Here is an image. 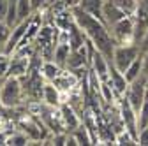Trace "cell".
Listing matches in <instances>:
<instances>
[{
    "label": "cell",
    "instance_id": "6da1fadb",
    "mask_svg": "<svg viewBox=\"0 0 148 146\" xmlns=\"http://www.w3.org/2000/svg\"><path fill=\"white\" fill-rule=\"evenodd\" d=\"M71 12H72L74 21H76L79 25V28L86 33V37L94 42V46L111 62L116 42L113 41V37H111V32L106 27V23L102 20H99V18L88 14L86 11H83L79 5H74L71 9Z\"/></svg>",
    "mask_w": 148,
    "mask_h": 146
},
{
    "label": "cell",
    "instance_id": "7a4b0ae2",
    "mask_svg": "<svg viewBox=\"0 0 148 146\" xmlns=\"http://www.w3.org/2000/svg\"><path fill=\"white\" fill-rule=\"evenodd\" d=\"M23 85L20 78L14 76H7L2 81V86H0V106L12 109L18 107L23 102Z\"/></svg>",
    "mask_w": 148,
    "mask_h": 146
},
{
    "label": "cell",
    "instance_id": "3957f363",
    "mask_svg": "<svg viewBox=\"0 0 148 146\" xmlns=\"http://www.w3.org/2000/svg\"><path fill=\"white\" fill-rule=\"evenodd\" d=\"M141 55V49L136 42H129V44H116L115 51H113V58H111V63H113L120 72H125L127 67L131 65L138 57Z\"/></svg>",
    "mask_w": 148,
    "mask_h": 146
},
{
    "label": "cell",
    "instance_id": "277c9868",
    "mask_svg": "<svg viewBox=\"0 0 148 146\" xmlns=\"http://www.w3.org/2000/svg\"><path fill=\"white\" fill-rule=\"evenodd\" d=\"M111 37L116 44H129L134 42V20L132 16H125L120 21L109 27Z\"/></svg>",
    "mask_w": 148,
    "mask_h": 146
},
{
    "label": "cell",
    "instance_id": "5b68a950",
    "mask_svg": "<svg viewBox=\"0 0 148 146\" xmlns=\"http://www.w3.org/2000/svg\"><path fill=\"white\" fill-rule=\"evenodd\" d=\"M146 93H148V79L146 78L139 76L132 83H129V88H127V92H125V97H127L129 102H131V106L136 109V113L139 111V107L143 106V102L146 99Z\"/></svg>",
    "mask_w": 148,
    "mask_h": 146
},
{
    "label": "cell",
    "instance_id": "8992f818",
    "mask_svg": "<svg viewBox=\"0 0 148 146\" xmlns=\"http://www.w3.org/2000/svg\"><path fill=\"white\" fill-rule=\"evenodd\" d=\"M118 111H120L122 121L125 125V130H129L138 139V113H136V109L131 106V102L127 100L125 95L118 97Z\"/></svg>",
    "mask_w": 148,
    "mask_h": 146
},
{
    "label": "cell",
    "instance_id": "52a82bcc",
    "mask_svg": "<svg viewBox=\"0 0 148 146\" xmlns=\"http://www.w3.org/2000/svg\"><path fill=\"white\" fill-rule=\"evenodd\" d=\"M30 72V55L25 53H12L11 55V65H9V74L14 78H23Z\"/></svg>",
    "mask_w": 148,
    "mask_h": 146
},
{
    "label": "cell",
    "instance_id": "ba28073f",
    "mask_svg": "<svg viewBox=\"0 0 148 146\" xmlns=\"http://www.w3.org/2000/svg\"><path fill=\"white\" fill-rule=\"evenodd\" d=\"M86 65H90V53H88V46L85 42L78 49H71L69 58H67V65H65V70L81 69V67H86Z\"/></svg>",
    "mask_w": 148,
    "mask_h": 146
},
{
    "label": "cell",
    "instance_id": "9c48e42d",
    "mask_svg": "<svg viewBox=\"0 0 148 146\" xmlns=\"http://www.w3.org/2000/svg\"><path fill=\"white\" fill-rule=\"evenodd\" d=\"M109 67H111V62L104 57L99 49H95L94 53H92V57H90V69L99 76L101 81H108L109 79Z\"/></svg>",
    "mask_w": 148,
    "mask_h": 146
},
{
    "label": "cell",
    "instance_id": "30bf717a",
    "mask_svg": "<svg viewBox=\"0 0 148 146\" xmlns=\"http://www.w3.org/2000/svg\"><path fill=\"white\" fill-rule=\"evenodd\" d=\"M58 111H60V116H62V121H64V127H65L67 132H72L74 129H78V127L83 123L81 116L74 111L67 102H62L58 106Z\"/></svg>",
    "mask_w": 148,
    "mask_h": 146
},
{
    "label": "cell",
    "instance_id": "8fae6325",
    "mask_svg": "<svg viewBox=\"0 0 148 146\" xmlns=\"http://www.w3.org/2000/svg\"><path fill=\"white\" fill-rule=\"evenodd\" d=\"M127 14L113 2V0H104L102 4V21L106 23V27L109 28L111 25H115L116 21H120L122 18H125Z\"/></svg>",
    "mask_w": 148,
    "mask_h": 146
},
{
    "label": "cell",
    "instance_id": "7c38bea8",
    "mask_svg": "<svg viewBox=\"0 0 148 146\" xmlns=\"http://www.w3.org/2000/svg\"><path fill=\"white\" fill-rule=\"evenodd\" d=\"M109 83H111V86H113L116 97L125 95L127 88H129V81H127L123 72H120L113 63H111V67H109Z\"/></svg>",
    "mask_w": 148,
    "mask_h": 146
},
{
    "label": "cell",
    "instance_id": "4fadbf2b",
    "mask_svg": "<svg viewBox=\"0 0 148 146\" xmlns=\"http://www.w3.org/2000/svg\"><path fill=\"white\" fill-rule=\"evenodd\" d=\"M60 93H62V92H60V90L55 86L51 81L44 83V88H42V100H44V104L53 106V107H58V106L62 104Z\"/></svg>",
    "mask_w": 148,
    "mask_h": 146
},
{
    "label": "cell",
    "instance_id": "5bb4252c",
    "mask_svg": "<svg viewBox=\"0 0 148 146\" xmlns=\"http://www.w3.org/2000/svg\"><path fill=\"white\" fill-rule=\"evenodd\" d=\"M67 30H69V44H71V49H78V48H81L86 42V39H88L86 33L79 28V25L76 21H72Z\"/></svg>",
    "mask_w": 148,
    "mask_h": 146
},
{
    "label": "cell",
    "instance_id": "9a60e30c",
    "mask_svg": "<svg viewBox=\"0 0 148 146\" xmlns=\"http://www.w3.org/2000/svg\"><path fill=\"white\" fill-rule=\"evenodd\" d=\"M69 53H71V44H67V42H58L55 51H53V62L58 67H62L64 70H65V65H67Z\"/></svg>",
    "mask_w": 148,
    "mask_h": 146
},
{
    "label": "cell",
    "instance_id": "2e32d148",
    "mask_svg": "<svg viewBox=\"0 0 148 146\" xmlns=\"http://www.w3.org/2000/svg\"><path fill=\"white\" fill-rule=\"evenodd\" d=\"M102 4H104V0H79L78 5L83 11H86L88 14L102 20Z\"/></svg>",
    "mask_w": 148,
    "mask_h": 146
},
{
    "label": "cell",
    "instance_id": "e0dca14e",
    "mask_svg": "<svg viewBox=\"0 0 148 146\" xmlns=\"http://www.w3.org/2000/svg\"><path fill=\"white\" fill-rule=\"evenodd\" d=\"M62 70H64V69L58 67L53 60H44V62L41 63V72H42V78H44L46 81H53L58 74H62Z\"/></svg>",
    "mask_w": 148,
    "mask_h": 146
},
{
    "label": "cell",
    "instance_id": "ac0fdd59",
    "mask_svg": "<svg viewBox=\"0 0 148 146\" xmlns=\"http://www.w3.org/2000/svg\"><path fill=\"white\" fill-rule=\"evenodd\" d=\"M141 69H143V58H141V55H139V57L127 67V70L123 72L125 78H127V81H129V83H132L134 79H138V78L141 76Z\"/></svg>",
    "mask_w": 148,
    "mask_h": 146
},
{
    "label": "cell",
    "instance_id": "d6986e66",
    "mask_svg": "<svg viewBox=\"0 0 148 146\" xmlns=\"http://www.w3.org/2000/svg\"><path fill=\"white\" fill-rule=\"evenodd\" d=\"M34 14L30 0H18V21H23Z\"/></svg>",
    "mask_w": 148,
    "mask_h": 146
},
{
    "label": "cell",
    "instance_id": "ffe728a7",
    "mask_svg": "<svg viewBox=\"0 0 148 146\" xmlns=\"http://www.w3.org/2000/svg\"><path fill=\"white\" fill-rule=\"evenodd\" d=\"M146 127H148V93H146V99H145L143 106L138 111V132L141 129H146Z\"/></svg>",
    "mask_w": 148,
    "mask_h": 146
},
{
    "label": "cell",
    "instance_id": "44dd1931",
    "mask_svg": "<svg viewBox=\"0 0 148 146\" xmlns=\"http://www.w3.org/2000/svg\"><path fill=\"white\" fill-rule=\"evenodd\" d=\"M113 2L127 14V16H132L136 12V7H138V0H113Z\"/></svg>",
    "mask_w": 148,
    "mask_h": 146
},
{
    "label": "cell",
    "instance_id": "7402d4cb",
    "mask_svg": "<svg viewBox=\"0 0 148 146\" xmlns=\"http://www.w3.org/2000/svg\"><path fill=\"white\" fill-rule=\"evenodd\" d=\"M11 32H12V28L9 25H5V21H0V53L5 51L7 41L11 37Z\"/></svg>",
    "mask_w": 148,
    "mask_h": 146
},
{
    "label": "cell",
    "instance_id": "603a6c76",
    "mask_svg": "<svg viewBox=\"0 0 148 146\" xmlns=\"http://www.w3.org/2000/svg\"><path fill=\"white\" fill-rule=\"evenodd\" d=\"M9 65H11V55L0 53V79H5L9 74Z\"/></svg>",
    "mask_w": 148,
    "mask_h": 146
},
{
    "label": "cell",
    "instance_id": "cb8c5ba5",
    "mask_svg": "<svg viewBox=\"0 0 148 146\" xmlns=\"http://www.w3.org/2000/svg\"><path fill=\"white\" fill-rule=\"evenodd\" d=\"M28 136L25 132H20V134H11L7 137V144L9 146H23V144H28Z\"/></svg>",
    "mask_w": 148,
    "mask_h": 146
},
{
    "label": "cell",
    "instance_id": "d4e9b609",
    "mask_svg": "<svg viewBox=\"0 0 148 146\" xmlns=\"http://www.w3.org/2000/svg\"><path fill=\"white\" fill-rule=\"evenodd\" d=\"M138 144L148 146V127H146V129H141L138 132Z\"/></svg>",
    "mask_w": 148,
    "mask_h": 146
},
{
    "label": "cell",
    "instance_id": "484cf974",
    "mask_svg": "<svg viewBox=\"0 0 148 146\" xmlns=\"http://www.w3.org/2000/svg\"><path fill=\"white\" fill-rule=\"evenodd\" d=\"M141 58H143V69H141V76L148 79V51L141 53Z\"/></svg>",
    "mask_w": 148,
    "mask_h": 146
},
{
    "label": "cell",
    "instance_id": "4316f807",
    "mask_svg": "<svg viewBox=\"0 0 148 146\" xmlns=\"http://www.w3.org/2000/svg\"><path fill=\"white\" fill-rule=\"evenodd\" d=\"M7 7H9V2H7V0H0V21L5 20V16H7Z\"/></svg>",
    "mask_w": 148,
    "mask_h": 146
},
{
    "label": "cell",
    "instance_id": "83f0119b",
    "mask_svg": "<svg viewBox=\"0 0 148 146\" xmlns=\"http://www.w3.org/2000/svg\"><path fill=\"white\" fill-rule=\"evenodd\" d=\"M139 49H141V53L148 51V30H146V33L143 35V39H141V42H139Z\"/></svg>",
    "mask_w": 148,
    "mask_h": 146
},
{
    "label": "cell",
    "instance_id": "f1b7e54d",
    "mask_svg": "<svg viewBox=\"0 0 148 146\" xmlns=\"http://www.w3.org/2000/svg\"><path fill=\"white\" fill-rule=\"evenodd\" d=\"M30 2H32V9H34V12H37V11H41V7L44 5L46 0H30Z\"/></svg>",
    "mask_w": 148,
    "mask_h": 146
},
{
    "label": "cell",
    "instance_id": "f546056e",
    "mask_svg": "<svg viewBox=\"0 0 148 146\" xmlns=\"http://www.w3.org/2000/svg\"><path fill=\"white\" fill-rule=\"evenodd\" d=\"M7 134L5 132H0V144H7Z\"/></svg>",
    "mask_w": 148,
    "mask_h": 146
},
{
    "label": "cell",
    "instance_id": "4dcf8cb0",
    "mask_svg": "<svg viewBox=\"0 0 148 146\" xmlns=\"http://www.w3.org/2000/svg\"><path fill=\"white\" fill-rule=\"evenodd\" d=\"M2 81H4V79H0V86H2Z\"/></svg>",
    "mask_w": 148,
    "mask_h": 146
}]
</instances>
